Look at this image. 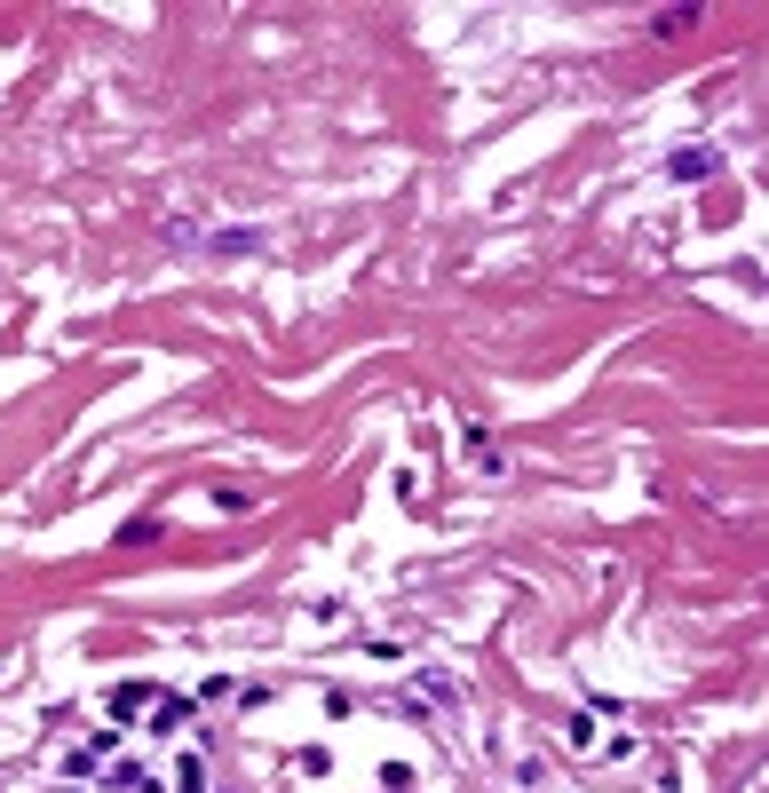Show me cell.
<instances>
[{
    "label": "cell",
    "mask_w": 769,
    "mask_h": 793,
    "mask_svg": "<svg viewBox=\"0 0 769 793\" xmlns=\"http://www.w3.org/2000/svg\"><path fill=\"white\" fill-rule=\"evenodd\" d=\"M674 175L690 183V175H714V151H674Z\"/></svg>",
    "instance_id": "6da1fadb"
}]
</instances>
